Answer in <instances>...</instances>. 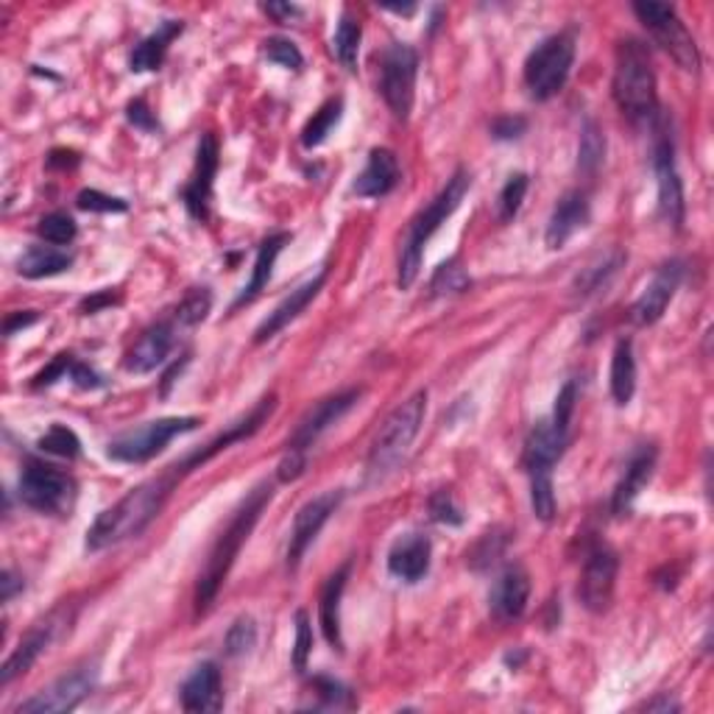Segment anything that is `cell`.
<instances>
[{
    "label": "cell",
    "mask_w": 714,
    "mask_h": 714,
    "mask_svg": "<svg viewBox=\"0 0 714 714\" xmlns=\"http://www.w3.org/2000/svg\"><path fill=\"white\" fill-rule=\"evenodd\" d=\"M424 413H427V391H416L382 422L375 442H371L369 460H366V480L369 483H380L400 467L413 438L422 431Z\"/></svg>",
    "instance_id": "5"
},
{
    "label": "cell",
    "mask_w": 714,
    "mask_h": 714,
    "mask_svg": "<svg viewBox=\"0 0 714 714\" xmlns=\"http://www.w3.org/2000/svg\"><path fill=\"white\" fill-rule=\"evenodd\" d=\"M98 681V667L85 665L76 667L74 672L56 678L54 684H48L45 690H40L37 695L20 703L14 712L18 714H62L74 712L81 701L90 698V692L96 690Z\"/></svg>",
    "instance_id": "12"
},
{
    "label": "cell",
    "mask_w": 714,
    "mask_h": 714,
    "mask_svg": "<svg viewBox=\"0 0 714 714\" xmlns=\"http://www.w3.org/2000/svg\"><path fill=\"white\" fill-rule=\"evenodd\" d=\"M79 207L87 212H126L129 204L115 196H107L101 190H81Z\"/></svg>",
    "instance_id": "48"
},
{
    "label": "cell",
    "mask_w": 714,
    "mask_h": 714,
    "mask_svg": "<svg viewBox=\"0 0 714 714\" xmlns=\"http://www.w3.org/2000/svg\"><path fill=\"white\" fill-rule=\"evenodd\" d=\"M400 185V163H397V154L388 152V148H375L369 154V163H366L364 174L357 176L355 185H352V193L360 196V199H382L391 190Z\"/></svg>",
    "instance_id": "26"
},
{
    "label": "cell",
    "mask_w": 714,
    "mask_h": 714,
    "mask_svg": "<svg viewBox=\"0 0 714 714\" xmlns=\"http://www.w3.org/2000/svg\"><path fill=\"white\" fill-rule=\"evenodd\" d=\"M182 478L185 475L174 464L159 478H152L146 483L134 486L132 491H126L112 509L101 511L98 520L92 522L90 531H87V550H107V547H115L121 542L143 536L148 531V525L163 514L165 503L170 500L176 486L182 483Z\"/></svg>",
    "instance_id": "1"
},
{
    "label": "cell",
    "mask_w": 714,
    "mask_h": 714,
    "mask_svg": "<svg viewBox=\"0 0 714 714\" xmlns=\"http://www.w3.org/2000/svg\"><path fill=\"white\" fill-rule=\"evenodd\" d=\"M527 129V121L520 115H503L497 118L494 123H491V137L494 140H516L522 137Z\"/></svg>",
    "instance_id": "52"
},
{
    "label": "cell",
    "mask_w": 714,
    "mask_h": 714,
    "mask_svg": "<svg viewBox=\"0 0 714 714\" xmlns=\"http://www.w3.org/2000/svg\"><path fill=\"white\" fill-rule=\"evenodd\" d=\"M681 277H684L681 263L678 260L665 263V266L654 274L648 288L642 291V297L634 302V308H631V319H634L639 327H650V324H656V321L665 315L667 304L672 302V297H676Z\"/></svg>",
    "instance_id": "17"
},
{
    "label": "cell",
    "mask_w": 714,
    "mask_h": 714,
    "mask_svg": "<svg viewBox=\"0 0 714 714\" xmlns=\"http://www.w3.org/2000/svg\"><path fill=\"white\" fill-rule=\"evenodd\" d=\"M215 174H219V140L215 134H201L199 152H196V170L188 188L182 190V201L188 212L196 221H207L210 215V199L212 185H215Z\"/></svg>",
    "instance_id": "16"
},
{
    "label": "cell",
    "mask_w": 714,
    "mask_h": 714,
    "mask_svg": "<svg viewBox=\"0 0 714 714\" xmlns=\"http://www.w3.org/2000/svg\"><path fill=\"white\" fill-rule=\"evenodd\" d=\"M37 447L43 449V453L56 455V458H67V460L79 458V453H81L79 436H76L70 427H65V424H54V427H51V431L40 438Z\"/></svg>",
    "instance_id": "42"
},
{
    "label": "cell",
    "mask_w": 714,
    "mask_h": 714,
    "mask_svg": "<svg viewBox=\"0 0 714 714\" xmlns=\"http://www.w3.org/2000/svg\"><path fill=\"white\" fill-rule=\"evenodd\" d=\"M527 600H531V576L520 564H511L500 572V578L494 581L489 594V605L494 620L500 623H511V620H520L527 609Z\"/></svg>",
    "instance_id": "18"
},
{
    "label": "cell",
    "mask_w": 714,
    "mask_h": 714,
    "mask_svg": "<svg viewBox=\"0 0 714 714\" xmlns=\"http://www.w3.org/2000/svg\"><path fill=\"white\" fill-rule=\"evenodd\" d=\"M182 709L185 712H221L224 706V678L215 661H201L182 684Z\"/></svg>",
    "instance_id": "22"
},
{
    "label": "cell",
    "mask_w": 714,
    "mask_h": 714,
    "mask_svg": "<svg viewBox=\"0 0 714 714\" xmlns=\"http://www.w3.org/2000/svg\"><path fill=\"white\" fill-rule=\"evenodd\" d=\"M327 274L330 271L324 268V271L315 274L313 279H308L304 285H299L297 291L288 293V297H285L282 302H279L277 308H274L271 313H268V319L263 321L260 327H257L255 344H266V341H271L274 335L282 333V330L288 327L291 321H297L299 315H302L304 310H308V304L313 302V299L321 293V288H324V282H327Z\"/></svg>",
    "instance_id": "19"
},
{
    "label": "cell",
    "mask_w": 714,
    "mask_h": 714,
    "mask_svg": "<svg viewBox=\"0 0 714 714\" xmlns=\"http://www.w3.org/2000/svg\"><path fill=\"white\" fill-rule=\"evenodd\" d=\"M199 427V419L196 416H170V419H157V422H148L137 431H129L123 436L112 438L110 447H107V455L118 464H148L152 458H157L176 436L182 433H190Z\"/></svg>",
    "instance_id": "8"
},
{
    "label": "cell",
    "mask_w": 714,
    "mask_h": 714,
    "mask_svg": "<svg viewBox=\"0 0 714 714\" xmlns=\"http://www.w3.org/2000/svg\"><path fill=\"white\" fill-rule=\"evenodd\" d=\"M48 165L51 168H74V165H79V157L74 152H51Z\"/></svg>",
    "instance_id": "59"
},
{
    "label": "cell",
    "mask_w": 714,
    "mask_h": 714,
    "mask_svg": "<svg viewBox=\"0 0 714 714\" xmlns=\"http://www.w3.org/2000/svg\"><path fill=\"white\" fill-rule=\"evenodd\" d=\"M612 96L623 115H628L634 123H648L659 115L654 62L648 45L639 40H623L617 45Z\"/></svg>",
    "instance_id": "3"
},
{
    "label": "cell",
    "mask_w": 714,
    "mask_h": 714,
    "mask_svg": "<svg viewBox=\"0 0 714 714\" xmlns=\"http://www.w3.org/2000/svg\"><path fill=\"white\" fill-rule=\"evenodd\" d=\"M617 569L620 558L609 545H592L583 561L581 583H578V598L587 605L589 612L600 614L609 609L614 598V587H617Z\"/></svg>",
    "instance_id": "13"
},
{
    "label": "cell",
    "mask_w": 714,
    "mask_h": 714,
    "mask_svg": "<svg viewBox=\"0 0 714 714\" xmlns=\"http://www.w3.org/2000/svg\"><path fill=\"white\" fill-rule=\"evenodd\" d=\"M576 62V40L569 34H553L531 51L525 62V87L536 101H550L567 85Z\"/></svg>",
    "instance_id": "7"
},
{
    "label": "cell",
    "mask_w": 714,
    "mask_h": 714,
    "mask_svg": "<svg viewBox=\"0 0 714 714\" xmlns=\"http://www.w3.org/2000/svg\"><path fill=\"white\" fill-rule=\"evenodd\" d=\"M642 709H648V712H678V709H681V703L672 701L670 695H661V698H656V701H648Z\"/></svg>",
    "instance_id": "60"
},
{
    "label": "cell",
    "mask_w": 714,
    "mask_h": 714,
    "mask_svg": "<svg viewBox=\"0 0 714 714\" xmlns=\"http://www.w3.org/2000/svg\"><path fill=\"white\" fill-rule=\"evenodd\" d=\"M634 14L650 31V37L676 59L678 67L698 74L701 54H698L695 37L690 34L684 20L678 18L676 7H667V3H634Z\"/></svg>",
    "instance_id": "10"
},
{
    "label": "cell",
    "mask_w": 714,
    "mask_h": 714,
    "mask_svg": "<svg viewBox=\"0 0 714 714\" xmlns=\"http://www.w3.org/2000/svg\"><path fill=\"white\" fill-rule=\"evenodd\" d=\"M70 366H74V355H56L54 364H51L48 369L40 371V375L34 377V382H31V386H34V388L54 386L56 380H62V377L70 375Z\"/></svg>",
    "instance_id": "51"
},
{
    "label": "cell",
    "mask_w": 714,
    "mask_h": 714,
    "mask_svg": "<svg viewBox=\"0 0 714 714\" xmlns=\"http://www.w3.org/2000/svg\"><path fill=\"white\" fill-rule=\"evenodd\" d=\"M576 400H578V386L569 380L567 386L558 391L556 408H553V422H556L558 427H564V431H569V419H572V413H576Z\"/></svg>",
    "instance_id": "49"
},
{
    "label": "cell",
    "mask_w": 714,
    "mask_h": 714,
    "mask_svg": "<svg viewBox=\"0 0 714 714\" xmlns=\"http://www.w3.org/2000/svg\"><path fill=\"white\" fill-rule=\"evenodd\" d=\"M469 288H472V277H469V271L458 257L442 263L431 279L433 297H458V293L469 291Z\"/></svg>",
    "instance_id": "36"
},
{
    "label": "cell",
    "mask_w": 714,
    "mask_h": 714,
    "mask_svg": "<svg viewBox=\"0 0 714 714\" xmlns=\"http://www.w3.org/2000/svg\"><path fill=\"white\" fill-rule=\"evenodd\" d=\"M37 235L45 237L48 243H54V246H67V243L76 241L79 226H76V221L70 219L67 212L56 210V212H48L45 219H40Z\"/></svg>",
    "instance_id": "41"
},
{
    "label": "cell",
    "mask_w": 714,
    "mask_h": 714,
    "mask_svg": "<svg viewBox=\"0 0 714 714\" xmlns=\"http://www.w3.org/2000/svg\"><path fill=\"white\" fill-rule=\"evenodd\" d=\"M263 12L277 20V23H291V20L302 18V9L293 7V3H263Z\"/></svg>",
    "instance_id": "55"
},
{
    "label": "cell",
    "mask_w": 714,
    "mask_h": 714,
    "mask_svg": "<svg viewBox=\"0 0 714 714\" xmlns=\"http://www.w3.org/2000/svg\"><path fill=\"white\" fill-rule=\"evenodd\" d=\"M636 394V357L634 344L620 338L612 355V397L620 408L628 405Z\"/></svg>",
    "instance_id": "32"
},
{
    "label": "cell",
    "mask_w": 714,
    "mask_h": 714,
    "mask_svg": "<svg viewBox=\"0 0 714 714\" xmlns=\"http://www.w3.org/2000/svg\"><path fill=\"white\" fill-rule=\"evenodd\" d=\"M656 458H659V453H656L654 444H642V447L634 449L631 460L625 464L623 478H620L617 489H614V497H612L614 516L631 514L636 497L642 494V489H645V486L650 483V478H654Z\"/></svg>",
    "instance_id": "21"
},
{
    "label": "cell",
    "mask_w": 714,
    "mask_h": 714,
    "mask_svg": "<svg viewBox=\"0 0 714 714\" xmlns=\"http://www.w3.org/2000/svg\"><path fill=\"white\" fill-rule=\"evenodd\" d=\"M20 500L40 514H67L76 503V480L43 460H29L20 475Z\"/></svg>",
    "instance_id": "9"
},
{
    "label": "cell",
    "mask_w": 714,
    "mask_h": 714,
    "mask_svg": "<svg viewBox=\"0 0 714 714\" xmlns=\"http://www.w3.org/2000/svg\"><path fill=\"white\" fill-rule=\"evenodd\" d=\"M266 56L271 62H277V65L288 67V70H302V65H304L302 51H299L291 40H285V37L266 40Z\"/></svg>",
    "instance_id": "47"
},
{
    "label": "cell",
    "mask_w": 714,
    "mask_h": 714,
    "mask_svg": "<svg viewBox=\"0 0 714 714\" xmlns=\"http://www.w3.org/2000/svg\"><path fill=\"white\" fill-rule=\"evenodd\" d=\"M126 118H129V123H132L134 129H143V132H157V129H159L157 118H154V112H152V107H148V103L143 101V98H134V101H129Z\"/></svg>",
    "instance_id": "50"
},
{
    "label": "cell",
    "mask_w": 714,
    "mask_h": 714,
    "mask_svg": "<svg viewBox=\"0 0 714 714\" xmlns=\"http://www.w3.org/2000/svg\"><path fill=\"white\" fill-rule=\"evenodd\" d=\"M0 589H3V603H12V598L18 592H23V578H18L12 569H3V576H0Z\"/></svg>",
    "instance_id": "58"
},
{
    "label": "cell",
    "mask_w": 714,
    "mask_h": 714,
    "mask_svg": "<svg viewBox=\"0 0 714 714\" xmlns=\"http://www.w3.org/2000/svg\"><path fill=\"white\" fill-rule=\"evenodd\" d=\"M531 505L533 514L542 522H553L556 516V491H553V472H531Z\"/></svg>",
    "instance_id": "40"
},
{
    "label": "cell",
    "mask_w": 714,
    "mask_h": 714,
    "mask_svg": "<svg viewBox=\"0 0 714 714\" xmlns=\"http://www.w3.org/2000/svg\"><path fill=\"white\" fill-rule=\"evenodd\" d=\"M70 380H74L79 388H85V391H92V388H103V377L96 375V371H92L90 366L79 364V360H74V366H70Z\"/></svg>",
    "instance_id": "54"
},
{
    "label": "cell",
    "mask_w": 714,
    "mask_h": 714,
    "mask_svg": "<svg viewBox=\"0 0 714 714\" xmlns=\"http://www.w3.org/2000/svg\"><path fill=\"white\" fill-rule=\"evenodd\" d=\"M341 503H344V491L333 489L313 497V500H308V503L299 509L297 520H293V527H291V542H288V569L299 567V561L304 558L308 547L313 545L315 536L321 533V527L327 525L330 516L338 511Z\"/></svg>",
    "instance_id": "15"
},
{
    "label": "cell",
    "mask_w": 714,
    "mask_h": 714,
    "mask_svg": "<svg viewBox=\"0 0 714 714\" xmlns=\"http://www.w3.org/2000/svg\"><path fill=\"white\" fill-rule=\"evenodd\" d=\"M625 260H628V257H625V252H620V248H614V252H609V255L598 257L592 266H587L576 277V293H581V297L598 293L600 288H603V285L620 271V266H623Z\"/></svg>",
    "instance_id": "35"
},
{
    "label": "cell",
    "mask_w": 714,
    "mask_h": 714,
    "mask_svg": "<svg viewBox=\"0 0 714 714\" xmlns=\"http://www.w3.org/2000/svg\"><path fill=\"white\" fill-rule=\"evenodd\" d=\"M210 310H212L210 288H193V291L179 302V308H176L174 313V321L179 324V327H196V324H201V321L210 315Z\"/></svg>",
    "instance_id": "39"
},
{
    "label": "cell",
    "mask_w": 714,
    "mask_h": 714,
    "mask_svg": "<svg viewBox=\"0 0 714 714\" xmlns=\"http://www.w3.org/2000/svg\"><path fill=\"white\" fill-rule=\"evenodd\" d=\"M360 40H364V25H360V20H357L349 9H344L333 34V54L349 74H357Z\"/></svg>",
    "instance_id": "33"
},
{
    "label": "cell",
    "mask_w": 714,
    "mask_h": 714,
    "mask_svg": "<svg viewBox=\"0 0 714 714\" xmlns=\"http://www.w3.org/2000/svg\"><path fill=\"white\" fill-rule=\"evenodd\" d=\"M416 76H419V54L405 43H394L382 56L380 70V92L386 98L388 110L394 118L408 121L416 98Z\"/></svg>",
    "instance_id": "11"
},
{
    "label": "cell",
    "mask_w": 714,
    "mask_h": 714,
    "mask_svg": "<svg viewBox=\"0 0 714 714\" xmlns=\"http://www.w3.org/2000/svg\"><path fill=\"white\" fill-rule=\"evenodd\" d=\"M185 31L182 20H165L154 34H148L146 40H140L132 51V59H129V67L132 74H148V70H159L168 56L170 43H174L179 34Z\"/></svg>",
    "instance_id": "29"
},
{
    "label": "cell",
    "mask_w": 714,
    "mask_h": 714,
    "mask_svg": "<svg viewBox=\"0 0 714 714\" xmlns=\"http://www.w3.org/2000/svg\"><path fill=\"white\" fill-rule=\"evenodd\" d=\"M341 118H344V98H330V101L321 103V110L304 123L302 146L308 148V152L319 148L321 143L333 134V129L338 126Z\"/></svg>",
    "instance_id": "34"
},
{
    "label": "cell",
    "mask_w": 714,
    "mask_h": 714,
    "mask_svg": "<svg viewBox=\"0 0 714 714\" xmlns=\"http://www.w3.org/2000/svg\"><path fill=\"white\" fill-rule=\"evenodd\" d=\"M469 188H472V176H469V170L458 168L453 174V179L442 188V193H438L436 199L424 207L416 219L408 224L405 241H402V248H400V268H397V285H400L402 291H408V288L416 282L419 268H422L424 246H427V241L442 230L444 221L458 210L464 196L469 193Z\"/></svg>",
    "instance_id": "4"
},
{
    "label": "cell",
    "mask_w": 714,
    "mask_h": 714,
    "mask_svg": "<svg viewBox=\"0 0 714 714\" xmlns=\"http://www.w3.org/2000/svg\"><path fill=\"white\" fill-rule=\"evenodd\" d=\"M310 654H313V625L308 612H297V642H293V667L297 672L308 670Z\"/></svg>",
    "instance_id": "46"
},
{
    "label": "cell",
    "mask_w": 714,
    "mask_h": 714,
    "mask_svg": "<svg viewBox=\"0 0 714 714\" xmlns=\"http://www.w3.org/2000/svg\"><path fill=\"white\" fill-rule=\"evenodd\" d=\"M176 321H159L154 327H148L146 333L140 335L137 344L129 349L126 355V371L132 375H148L157 366H163L168 360L170 349L176 346Z\"/></svg>",
    "instance_id": "20"
},
{
    "label": "cell",
    "mask_w": 714,
    "mask_h": 714,
    "mask_svg": "<svg viewBox=\"0 0 714 714\" xmlns=\"http://www.w3.org/2000/svg\"><path fill=\"white\" fill-rule=\"evenodd\" d=\"M118 302H121V299H118L115 293L101 291V293H96V297H90V299H85V302H81V313H85V315L98 313V310L112 308V304H118Z\"/></svg>",
    "instance_id": "57"
},
{
    "label": "cell",
    "mask_w": 714,
    "mask_h": 714,
    "mask_svg": "<svg viewBox=\"0 0 714 714\" xmlns=\"http://www.w3.org/2000/svg\"><path fill=\"white\" fill-rule=\"evenodd\" d=\"M427 509H431V516L438 522V525L458 527L464 525V520H467V516H464V509L455 503L453 491H436V494L431 497Z\"/></svg>",
    "instance_id": "45"
},
{
    "label": "cell",
    "mask_w": 714,
    "mask_h": 714,
    "mask_svg": "<svg viewBox=\"0 0 714 714\" xmlns=\"http://www.w3.org/2000/svg\"><path fill=\"white\" fill-rule=\"evenodd\" d=\"M431 539L422 533H408V536L397 539L388 553V572L405 583H419L431 572Z\"/></svg>",
    "instance_id": "24"
},
{
    "label": "cell",
    "mask_w": 714,
    "mask_h": 714,
    "mask_svg": "<svg viewBox=\"0 0 714 714\" xmlns=\"http://www.w3.org/2000/svg\"><path fill=\"white\" fill-rule=\"evenodd\" d=\"M349 572L352 561H346L344 567L335 569L333 576L327 578V583H324V592H321L319 603L321 631H324V639H327L335 650H344V636H341V598H344Z\"/></svg>",
    "instance_id": "28"
},
{
    "label": "cell",
    "mask_w": 714,
    "mask_h": 714,
    "mask_svg": "<svg viewBox=\"0 0 714 714\" xmlns=\"http://www.w3.org/2000/svg\"><path fill=\"white\" fill-rule=\"evenodd\" d=\"M527 185H531L527 174L509 176V182L503 185V190H500V196H497V219L503 221V224H509V221H514L516 215H520L522 201H525V193H527Z\"/></svg>",
    "instance_id": "38"
},
{
    "label": "cell",
    "mask_w": 714,
    "mask_h": 714,
    "mask_svg": "<svg viewBox=\"0 0 714 714\" xmlns=\"http://www.w3.org/2000/svg\"><path fill=\"white\" fill-rule=\"evenodd\" d=\"M288 243H291V235H288V232H277V235L266 237V241L260 243V248H257L255 271H252V279H248L246 288H243V291L237 293L232 310L243 308V304H248V302H255V299L260 297L263 288L268 285V279H271L274 266H277V257L282 255V248L288 246Z\"/></svg>",
    "instance_id": "30"
},
{
    "label": "cell",
    "mask_w": 714,
    "mask_h": 714,
    "mask_svg": "<svg viewBox=\"0 0 714 714\" xmlns=\"http://www.w3.org/2000/svg\"><path fill=\"white\" fill-rule=\"evenodd\" d=\"M605 159V134L594 121H587L581 129V143H578V168L581 174L592 176Z\"/></svg>",
    "instance_id": "37"
},
{
    "label": "cell",
    "mask_w": 714,
    "mask_h": 714,
    "mask_svg": "<svg viewBox=\"0 0 714 714\" xmlns=\"http://www.w3.org/2000/svg\"><path fill=\"white\" fill-rule=\"evenodd\" d=\"M589 219H592V207H589L587 193H581V190H567V193L558 199L556 210H553L550 215V224H547V246L564 248L569 237L589 224Z\"/></svg>",
    "instance_id": "25"
},
{
    "label": "cell",
    "mask_w": 714,
    "mask_h": 714,
    "mask_svg": "<svg viewBox=\"0 0 714 714\" xmlns=\"http://www.w3.org/2000/svg\"><path fill=\"white\" fill-rule=\"evenodd\" d=\"M54 636H56V620L54 617H51L48 623H40L34 631H29V634L23 636V642H20L18 648L12 650V656L3 661V672H0V678H3V687L12 684L14 678L25 676V672L34 667V661H37L40 656L48 650V645L54 642Z\"/></svg>",
    "instance_id": "27"
},
{
    "label": "cell",
    "mask_w": 714,
    "mask_h": 714,
    "mask_svg": "<svg viewBox=\"0 0 714 714\" xmlns=\"http://www.w3.org/2000/svg\"><path fill=\"white\" fill-rule=\"evenodd\" d=\"M271 500H274V483H268V480L257 483L255 489L246 494L241 509L235 511V516L230 520L226 531L215 539L210 556H207L204 569H201L199 583H196V614H204L212 605V600L219 598L221 587H224L226 576H230V569L235 567L243 545L248 542V536H252V531H255V525L260 522L263 511L268 509Z\"/></svg>",
    "instance_id": "2"
},
{
    "label": "cell",
    "mask_w": 714,
    "mask_h": 714,
    "mask_svg": "<svg viewBox=\"0 0 714 714\" xmlns=\"http://www.w3.org/2000/svg\"><path fill=\"white\" fill-rule=\"evenodd\" d=\"M74 266V257L54 246H31L18 260V274L25 279H45L67 271Z\"/></svg>",
    "instance_id": "31"
},
{
    "label": "cell",
    "mask_w": 714,
    "mask_h": 714,
    "mask_svg": "<svg viewBox=\"0 0 714 714\" xmlns=\"http://www.w3.org/2000/svg\"><path fill=\"white\" fill-rule=\"evenodd\" d=\"M313 687L319 690L321 701L327 703V706H341V703L349 698V690H346V687H341L338 681H333V678H315Z\"/></svg>",
    "instance_id": "53"
},
{
    "label": "cell",
    "mask_w": 714,
    "mask_h": 714,
    "mask_svg": "<svg viewBox=\"0 0 714 714\" xmlns=\"http://www.w3.org/2000/svg\"><path fill=\"white\" fill-rule=\"evenodd\" d=\"M360 397H364V388H346L341 394L321 400L319 405L297 424V431L288 438V449H285L282 460H279L277 467L279 483H293V480L302 478L304 467H308V449L313 447L333 424H338L341 419L360 402Z\"/></svg>",
    "instance_id": "6"
},
{
    "label": "cell",
    "mask_w": 714,
    "mask_h": 714,
    "mask_svg": "<svg viewBox=\"0 0 714 714\" xmlns=\"http://www.w3.org/2000/svg\"><path fill=\"white\" fill-rule=\"evenodd\" d=\"M226 654L232 656V659H237V656H246L252 654V648L257 645V623L248 614H243V617H237L235 623L230 625V631H226Z\"/></svg>",
    "instance_id": "43"
},
{
    "label": "cell",
    "mask_w": 714,
    "mask_h": 714,
    "mask_svg": "<svg viewBox=\"0 0 714 714\" xmlns=\"http://www.w3.org/2000/svg\"><path fill=\"white\" fill-rule=\"evenodd\" d=\"M40 321V313L37 310H25V313H12L7 319V324H3V333H7V338H12L18 330H25L31 327V324H37Z\"/></svg>",
    "instance_id": "56"
},
{
    "label": "cell",
    "mask_w": 714,
    "mask_h": 714,
    "mask_svg": "<svg viewBox=\"0 0 714 714\" xmlns=\"http://www.w3.org/2000/svg\"><path fill=\"white\" fill-rule=\"evenodd\" d=\"M654 170H656V185H659L661 219H665L672 230H681L687 215L684 182H681V174H678V165H676V146H672V140L667 137L665 132H661V137L656 140Z\"/></svg>",
    "instance_id": "14"
},
{
    "label": "cell",
    "mask_w": 714,
    "mask_h": 714,
    "mask_svg": "<svg viewBox=\"0 0 714 714\" xmlns=\"http://www.w3.org/2000/svg\"><path fill=\"white\" fill-rule=\"evenodd\" d=\"M505 547H509V536H505V531L494 527V531H489L480 536V542L472 547V553H469L467 558L475 569H486V567H491L497 558L503 556Z\"/></svg>",
    "instance_id": "44"
},
{
    "label": "cell",
    "mask_w": 714,
    "mask_h": 714,
    "mask_svg": "<svg viewBox=\"0 0 714 714\" xmlns=\"http://www.w3.org/2000/svg\"><path fill=\"white\" fill-rule=\"evenodd\" d=\"M569 444V431L558 427L553 419H545L531 431L525 442V455H522V464H525L527 475L531 472H553V467L558 464V458L564 455Z\"/></svg>",
    "instance_id": "23"
}]
</instances>
